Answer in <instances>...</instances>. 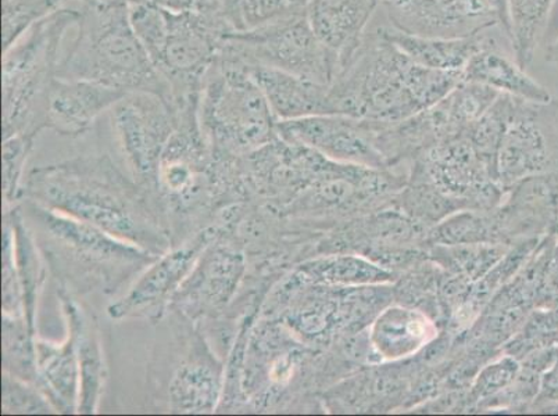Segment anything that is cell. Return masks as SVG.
Wrapping results in <instances>:
<instances>
[{"mask_svg": "<svg viewBox=\"0 0 558 416\" xmlns=\"http://www.w3.org/2000/svg\"><path fill=\"white\" fill-rule=\"evenodd\" d=\"M384 33L413 62L428 69L461 73L490 38L486 33L461 39L421 38L395 28H384Z\"/></svg>", "mask_w": 558, "mask_h": 416, "instance_id": "27", "label": "cell"}, {"mask_svg": "<svg viewBox=\"0 0 558 416\" xmlns=\"http://www.w3.org/2000/svg\"><path fill=\"white\" fill-rule=\"evenodd\" d=\"M218 56L246 70L286 71L327 86L339 71L338 59L314 34L307 13L257 32L232 34Z\"/></svg>", "mask_w": 558, "mask_h": 416, "instance_id": "8", "label": "cell"}, {"mask_svg": "<svg viewBox=\"0 0 558 416\" xmlns=\"http://www.w3.org/2000/svg\"><path fill=\"white\" fill-rule=\"evenodd\" d=\"M19 207L48 270L75 296H114L160 257L37 203L22 200Z\"/></svg>", "mask_w": 558, "mask_h": 416, "instance_id": "3", "label": "cell"}, {"mask_svg": "<svg viewBox=\"0 0 558 416\" xmlns=\"http://www.w3.org/2000/svg\"><path fill=\"white\" fill-rule=\"evenodd\" d=\"M558 404V355L551 367L543 374L539 394L530 411L545 413L547 408Z\"/></svg>", "mask_w": 558, "mask_h": 416, "instance_id": "39", "label": "cell"}, {"mask_svg": "<svg viewBox=\"0 0 558 416\" xmlns=\"http://www.w3.org/2000/svg\"><path fill=\"white\" fill-rule=\"evenodd\" d=\"M33 136L14 135L3 140V208L19 205L23 189L24 166L34 147Z\"/></svg>", "mask_w": 558, "mask_h": 416, "instance_id": "36", "label": "cell"}, {"mask_svg": "<svg viewBox=\"0 0 558 416\" xmlns=\"http://www.w3.org/2000/svg\"><path fill=\"white\" fill-rule=\"evenodd\" d=\"M60 307L68 333L74 340L80 368L78 413L93 415L98 413L104 395L108 367L101 344L98 323L89 309L80 303L78 296L60 287L58 291Z\"/></svg>", "mask_w": 558, "mask_h": 416, "instance_id": "20", "label": "cell"}, {"mask_svg": "<svg viewBox=\"0 0 558 416\" xmlns=\"http://www.w3.org/2000/svg\"><path fill=\"white\" fill-rule=\"evenodd\" d=\"M546 60L550 63H558V37L546 49Z\"/></svg>", "mask_w": 558, "mask_h": 416, "instance_id": "41", "label": "cell"}, {"mask_svg": "<svg viewBox=\"0 0 558 416\" xmlns=\"http://www.w3.org/2000/svg\"><path fill=\"white\" fill-rule=\"evenodd\" d=\"M80 10H56L3 52V140L14 135L37 138L47 130L45 110L58 78L59 49Z\"/></svg>", "mask_w": 558, "mask_h": 416, "instance_id": "5", "label": "cell"}, {"mask_svg": "<svg viewBox=\"0 0 558 416\" xmlns=\"http://www.w3.org/2000/svg\"><path fill=\"white\" fill-rule=\"evenodd\" d=\"M199 117L213 155L243 157L278 136L260 86L243 65L221 56L203 83Z\"/></svg>", "mask_w": 558, "mask_h": 416, "instance_id": "6", "label": "cell"}, {"mask_svg": "<svg viewBox=\"0 0 558 416\" xmlns=\"http://www.w3.org/2000/svg\"><path fill=\"white\" fill-rule=\"evenodd\" d=\"M3 374L38 388L37 350L34 333L24 317L3 314ZM39 389V388H38Z\"/></svg>", "mask_w": 558, "mask_h": 416, "instance_id": "32", "label": "cell"}, {"mask_svg": "<svg viewBox=\"0 0 558 416\" xmlns=\"http://www.w3.org/2000/svg\"><path fill=\"white\" fill-rule=\"evenodd\" d=\"M125 95L123 90L95 81L58 77L49 90L45 124L64 138H78Z\"/></svg>", "mask_w": 558, "mask_h": 416, "instance_id": "19", "label": "cell"}, {"mask_svg": "<svg viewBox=\"0 0 558 416\" xmlns=\"http://www.w3.org/2000/svg\"><path fill=\"white\" fill-rule=\"evenodd\" d=\"M463 81L460 71L424 68L390 42L383 28L365 34L353 59L329 85L331 114L393 124L433 108Z\"/></svg>", "mask_w": 558, "mask_h": 416, "instance_id": "2", "label": "cell"}, {"mask_svg": "<svg viewBox=\"0 0 558 416\" xmlns=\"http://www.w3.org/2000/svg\"><path fill=\"white\" fill-rule=\"evenodd\" d=\"M298 267L312 282L338 287L393 283L400 277L365 257L350 253L312 257L299 262Z\"/></svg>", "mask_w": 558, "mask_h": 416, "instance_id": "28", "label": "cell"}, {"mask_svg": "<svg viewBox=\"0 0 558 416\" xmlns=\"http://www.w3.org/2000/svg\"><path fill=\"white\" fill-rule=\"evenodd\" d=\"M109 111L126 170L141 186L157 195V170L179 120L175 106L156 94L130 93Z\"/></svg>", "mask_w": 558, "mask_h": 416, "instance_id": "12", "label": "cell"}, {"mask_svg": "<svg viewBox=\"0 0 558 416\" xmlns=\"http://www.w3.org/2000/svg\"><path fill=\"white\" fill-rule=\"evenodd\" d=\"M3 220L12 228L13 260L22 287L24 318L29 329L37 333V307L47 279V261L40 253L32 230L25 222L19 205L3 208Z\"/></svg>", "mask_w": 558, "mask_h": 416, "instance_id": "26", "label": "cell"}, {"mask_svg": "<svg viewBox=\"0 0 558 416\" xmlns=\"http://www.w3.org/2000/svg\"><path fill=\"white\" fill-rule=\"evenodd\" d=\"M501 245L558 231V174L525 178L494 208Z\"/></svg>", "mask_w": 558, "mask_h": 416, "instance_id": "18", "label": "cell"}, {"mask_svg": "<svg viewBox=\"0 0 558 416\" xmlns=\"http://www.w3.org/2000/svg\"><path fill=\"white\" fill-rule=\"evenodd\" d=\"M511 246L499 243H478V245H433L428 258L444 271L454 273L471 283L480 281L510 250Z\"/></svg>", "mask_w": 558, "mask_h": 416, "instance_id": "31", "label": "cell"}, {"mask_svg": "<svg viewBox=\"0 0 558 416\" xmlns=\"http://www.w3.org/2000/svg\"><path fill=\"white\" fill-rule=\"evenodd\" d=\"M547 174H558V100L515 98L497 150V184L506 193L525 178Z\"/></svg>", "mask_w": 558, "mask_h": 416, "instance_id": "11", "label": "cell"}, {"mask_svg": "<svg viewBox=\"0 0 558 416\" xmlns=\"http://www.w3.org/2000/svg\"><path fill=\"white\" fill-rule=\"evenodd\" d=\"M463 81L475 83L531 101H549V90L526 73L525 69L501 53L496 40L489 38L463 70Z\"/></svg>", "mask_w": 558, "mask_h": 416, "instance_id": "25", "label": "cell"}, {"mask_svg": "<svg viewBox=\"0 0 558 416\" xmlns=\"http://www.w3.org/2000/svg\"><path fill=\"white\" fill-rule=\"evenodd\" d=\"M38 388L53 405L56 414H77L80 368L75 344L70 334L62 343L35 338Z\"/></svg>", "mask_w": 558, "mask_h": 416, "instance_id": "24", "label": "cell"}, {"mask_svg": "<svg viewBox=\"0 0 558 416\" xmlns=\"http://www.w3.org/2000/svg\"><path fill=\"white\" fill-rule=\"evenodd\" d=\"M555 2L556 0H507V37L511 39L515 62L522 69L526 70L534 60L542 29L545 28Z\"/></svg>", "mask_w": 558, "mask_h": 416, "instance_id": "30", "label": "cell"}, {"mask_svg": "<svg viewBox=\"0 0 558 416\" xmlns=\"http://www.w3.org/2000/svg\"><path fill=\"white\" fill-rule=\"evenodd\" d=\"M411 162H417L460 211L492 210L506 195L476 155L470 135L440 142Z\"/></svg>", "mask_w": 558, "mask_h": 416, "instance_id": "15", "label": "cell"}, {"mask_svg": "<svg viewBox=\"0 0 558 416\" xmlns=\"http://www.w3.org/2000/svg\"><path fill=\"white\" fill-rule=\"evenodd\" d=\"M392 28L421 38L461 39L500 25L490 0H384Z\"/></svg>", "mask_w": 558, "mask_h": 416, "instance_id": "17", "label": "cell"}, {"mask_svg": "<svg viewBox=\"0 0 558 416\" xmlns=\"http://www.w3.org/2000/svg\"><path fill=\"white\" fill-rule=\"evenodd\" d=\"M545 413H549V414H558V404L553 405V407H550V408H547V409L545 411Z\"/></svg>", "mask_w": 558, "mask_h": 416, "instance_id": "43", "label": "cell"}, {"mask_svg": "<svg viewBox=\"0 0 558 416\" xmlns=\"http://www.w3.org/2000/svg\"><path fill=\"white\" fill-rule=\"evenodd\" d=\"M2 309L4 316L24 317L23 294L13 260L12 228L3 220Z\"/></svg>", "mask_w": 558, "mask_h": 416, "instance_id": "38", "label": "cell"}, {"mask_svg": "<svg viewBox=\"0 0 558 416\" xmlns=\"http://www.w3.org/2000/svg\"><path fill=\"white\" fill-rule=\"evenodd\" d=\"M77 24V38L59 63V78L95 81L125 94H156L172 103L169 85L132 28L126 0L84 7Z\"/></svg>", "mask_w": 558, "mask_h": 416, "instance_id": "4", "label": "cell"}, {"mask_svg": "<svg viewBox=\"0 0 558 416\" xmlns=\"http://www.w3.org/2000/svg\"><path fill=\"white\" fill-rule=\"evenodd\" d=\"M2 414H56L37 386L3 374Z\"/></svg>", "mask_w": 558, "mask_h": 416, "instance_id": "37", "label": "cell"}, {"mask_svg": "<svg viewBox=\"0 0 558 416\" xmlns=\"http://www.w3.org/2000/svg\"><path fill=\"white\" fill-rule=\"evenodd\" d=\"M150 3L156 4L169 12H190L201 8L203 0H149Z\"/></svg>", "mask_w": 558, "mask_h": 416, "instance_id": "40", "label": "cell"}, {"mask_svg": "<svg viewBox=\"0 0 558 416\" xmlns=\"http://www.w3.org/2000/svg\"><path fill=\"white\" fill-rule=\"evenodd\" d=\"M247 71L260 86L278 121L331 114L329 86L298 77L286 71L267 68H253Z\"/></svg>", "mask_w": 558, "mask_h": 416, "instance_id": "23", "label": "cell"}, {"mask_svg": "<svg viewBox=\"0 0 558 416\" xmlns=\"http://www.w3.org/2000/svg\"><path fill=\"white\" fill-rule=\"evenodd\" d=\"M312 0H217L233 34L271 27L307 13Z\"/></svg>", "mask_w": 558, "mask_h": 416, "instance_id": "29", "label": "cell"}, {"mask_svg": "<svg viewBox=\"0 0 558 416\" xmlns=\"http://www.w3.org/2000/svg\"><path fill=\"white\" fill-rule=\"evenodd\" d=\"M383 124L344 114H322L278 121L277 131L282 139L312 147L333 161L389 170L377 145Z\"/></svg>", "mask_w": 558, "mask_h": 416, "instance_id": "16", "label": "cell"}, {"mask_svg": "<svg viewBox=\"0 0 558 416\" xmlns=\"http://www.w3.org/2000/svg\"><path fill=\"white\" fill-rule=\"evenodd\" d=\"M429 231L392 205L327 232L318 242L316 256L350 253L400 276L427 260Z\"/></svg>", "mask_w": 558, "mask_h": 416, "instance_id": "9", "label": "cell"}, {"mask_svg": "<svg viewBox=\"0 0 558 416\" xmlns=\"http://www.w3.org/2000/svg\"><path fill=\"white\" fill-rule=\"evenodd\" d=\"M247 272V256L241 243L233 233L218 230L216 240L202 252L175 293L169 311L196 325L213 321L235 301Z\"/></svg>", "mask_w": 558, "mask_h": 416, "instance_id": "13", "label": "cell"}, {"mask_svg": "<svg viewBox=\"0 0 558 416\" xmlns=\"http://www.w3.org/2000/svg\"><path fill=\"white\" fill-rule=\"evenodd\" d=\"M556 346L558 347V334H557V338H556Z\"/></svg>", "mask_w": 558, "mask_h": 416, "instance_id": "44", "label": "cell"}, {"mask_svg": "<svg viewBox=\"0 0 558 416\" xmlns=\"http://www.w3.org/2000/svg\"><path fill=\"white\" fill-rule=\"evenodd\" d=\"M81 2L84 3V7H95V4L110 2V0H81ZM126 2H131V0H126Z\"/></svg>", "mask_w": 558, "mask_h": 416, "instance_id": "42", "label": "cell"}, {"mask_svg": "<svg viewBox=\"0 0 558 416\" xmlns=\"http://www.w3.org/2000/svg\"><path fill=\"white\" fill-rule=\"evenodd\" d=\"M384 0H312L307 20L324 47L343 69L362 47L375 10ZM339 73V71H338Z\"/></svg>", "mask_w": 558, "mask_h": 416, "instance_id": "21", "label": "cell"}, {"mask_svg": "<svg viewBox=\"0 0 558 416\" xmlns=\"http://www.w3.org/2000/svg\"><path fill=\"white\" fill-rule=\"evenodd\" d=\"M64 0H3V52L12 48L40 20L60 9Z\"/></svg>", "mask_w": 558, "mask_h": 416, "instance_id": "35", "label": "cell"}, {"mask_svg": "<svg viewBox=\"0 0 558 416\" xmlns=\"http://www.w3.org/2000/svg\"><path fill=\"white\" fill-rule=\"evenodd\" d=\"M22 200L84 221L151 255L174 247L160 197L125 175L109 155L37 167L23 184Z\"/></svg>", "mask_w": 558, "mask_h": 416, "instance_id": "1", "label": "cell"}, {"mask_svg": "<svg viewBox=\"0 0 558 416\" xmlns=\"http://www.w3.org/2000/svg\"><path fill=\"white\" fill-rule=\"evenodd\" d=\"M514 99L515 96L500 94L470 134L476 155L488 167L496 182L497 150H499L501 136H504L507 121H509Z\"/></svg>", "mask_w": 558, "mask_h": 416, "instance_id": "33", "label": "cell"}, {"mask_svg": "<svg viewBox=\"0 0 558 416\" xmlns=\"http://www.w3.org/2000/svg\"><path fill=\"white\" fill-rule=\"evenodd\" d=\"M232 34L217 0H203L190 12L166 10L163 37L150 60L169 85L174 106L202 95L206 75Z\"/></svg>", "mask_w": 558, "mask_h": 416, "instance_id": "7", "label": "cell"}, {"mask_svg": "<svg viewBox=\"0 0 558 416\" xmlns=\"http://www.w3.org/2000/svg\"><path fill=\"white\" fill-rule=\"evenodd\" d=\"M217 235L215 225L207 227L157 258L135 279L124 296L110 304L109 317L114 321L130 318L148 319L151 323L163 321L175 293L190 276L202 252Z\"/></svg>", "mask_w": 558, "mask_h": 416, "instance_id": "14", "label": "cell"}, {"mask_svg": "<svg viewBox=\"0 0 558 416\" xmlns=\"http://www.w3.org/2000/svg\"><path fill=\"white\" fill-rule=\"evenodd\" d=\"M165 401L174 414H213L225 392L226 362L196 323L174 311Z\"/></svg>", "mask_w": 558, "mask_h": 416, "instance_id": "10", "label": "cell"}, {"mask_svg": "<svg viewBox=\"0 0 558 416\" xmlns=\"http://www.w3.org/2000/svg\"><path fill=\"white\" fill-rule=\"evenodd\" d=\"M442 332V328L417 308L392 303L368 328V339L379 363L413 358Z\"/></svg>", "mask_w": 558, "mask_h": 416, "instance_id": "22", "label": "cell"}, {"mask_svg": "<svg viewBox=\"0 0 558 416\" xmlns=\"http://www.w3.org/2000/svg\"><path fill=\"white\" fill-rule=\"evenodd\" d=\"M521 363L512 355L501 353L485 364L476 374L466 393V413H473L482 403L495 397L519 377Z\"/></svg>", "mask_w": 558, "mask_h": 416, "instance_id": "34", "label": "cell"}]
</instances>
